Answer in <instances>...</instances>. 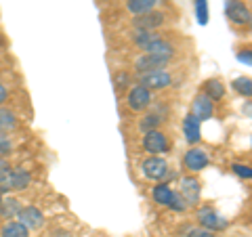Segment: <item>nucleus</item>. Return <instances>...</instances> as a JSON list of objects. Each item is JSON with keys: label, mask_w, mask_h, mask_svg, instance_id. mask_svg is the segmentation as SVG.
Returning a JSON list of instances; mask_svg holds the SVG:
<instances>
[{"label": "nucleus", "mask_w": 252, "mask_h": 237, "mask_svg": "<svg viewBox=\"0 0 252 237\" xmlns=\"http://www.w3.org/2000/svg\"><path fill=\"white\" fill-rule=\"evenodd\" d=\"M166 65H168V61H164L160 57H154V55H147V53H143L135 61L137 74H149V72H156V69H164Z\"/></svg>", "instance_id": "4468645a"}, {"label": "nucleus", "mask_w": 252, "mask_h": 237, "mask_svg": "<svg viewBox=\"0 0 252 237\" xmlns=\"http://www.w3.org/2000/svg\"><path fill=\"white\" fill-rule=\"evenodd\" d=\"M225 15L233 26H248L252 11L244 0H227L225 2Z\"/></svg>", "instance_id": "39448f33"}, {"label": "nucleus", "mask_w": 252, "mask_h": 237, "mask_svg": "<svg viewBox=\"0 0 252 237\" xmlns=\"http://www.w3.org/2000/svg\"><path fill=\"white\" fill-rule=\"evenodd\" d=\"M130 86V74L126 72V69H120V72L114 74V89L116 92H122Z\"/></svg>", "instance_id": "393cba45"}, {"label": "nucleus", "mask_w": 252, "mask_h": 237, "mask_svg": "<svg viewBox=\"0 0 252 237\" xmlns=\"http://www.w3.org/2000/svg\"><path fill=\"white\" fill-rule=\"evenodd\" d=\"M154 103V97H152V90H147L145 86L141 84H135L130 86L128 94H126V107L130 109V112H145V109Z\"/></svg>", "instance_id": "20e7f679"}, {"label": "nucleus", "mask_w": 252, "mask_h": 237, "mask_svg": "<svg viewBox=\"0 0 252 237\" xmlns=\"http://www.w3.org/2000/svg\"><path fill=\"white\" fill-rule=\"evenodd\" d=\"M17 218H19V223H23L30 229V231H36V229L44 227V214H42V210L36 208V206H23Z\"/></svg>", "instance_id": "f8f14e48"}, {"label": "nucleus", "mask_w": 252, "mask_h": 237, "mask_svg": "<svg viewBox=\"0 0 252 237\" xmlns=\"http://www.w3.org/2000/svg\"><path fill=\"white\" fill-rule=\"evenodd\" d=\"M231 89L238 94H242L244 99H250L252 97V78H248V76L235 78V80L231 82Z\"/></svg>", "instance_id": "5701e85b"}, {"label": "nucleus", "mask_w": 252, "mask_h": 237, "mask_svg": "<svg viewBox=\"0 0 252 237\" xmlns=\"http://www.w3.org/2000/svg\"><path fill=\"white\" fill-rule=\"evenodd\" d=\"M160 34H156V31H147V30H135L132 31V42H135L141 51H145L149 44L156 42V40H160Z\"/></svg>", "instance_id": "412c9836"}, {"label": "nucleus", "mask_w": 252, "mask_h": 237, "mask_svg": "<svg viewBox=\"0 0 252 237\" xmlns=\"http://www.w3.org/2000/svg\"><path fill=\"white\" fill-rule=\"evenodd\" d=\"M21 208H23L21 200H17V197H13V195H4L2 202H0V220H13V218H17Z\"/></svg>", "instance_id": "2eb2a0df"}, {"label": "nucleus", "mask_w": 252, "mask_h": 237, "mask_svg": "<svg viewBox=\"0 0 252 237\" xmlns=\"http://www.w3.org/2000/svg\"><path fill=\"white\" fill-rule=\"evenodd\" d=\"M11 162H9V157H0V185H4V180L6 177H9V172H11Z\"/></svg>", "instance_id": "c756f323"}, {"label": "nucleus", "mask_w": 252, "mask_h": 237, "mask_svg": "<svg viewBox=\"0 0 252 237\" xmlns=\"http://www.w3.org/2000/svg\"><path fill=\"white\" fill-rule=\"evenodd\" d=\"M141 172L143 177L149 178V180H158V183H164V178L168 175V162L164 160L160 155H152V157H145L141 162Z\"/></svg>", "instance_id": "7ed1b4c3"}, {"label": "nucleus", "mask_w": 252, "mask_h": 237, "mask_svg": "<svg viewBox=\"0 0 252 237\" xmlns=\"http://www.w3.org/2000/svg\"><path fill=\"white\" fill-rule=\"evenodd\" d=\"M168 208L172 210V212H185L189 206L185 204V200L181 197V193L179 191H175L172 193V197H170V204H168Z\"/></svg>", "instance_id": "cd10ccee"}, {"label": "nucleus", "mask_w": 252, "mask_h": 237, "mask_svg": "<svg viewBox=\"0 0 252 237\" xmlns=\"http://www.w3.org/2000/svg\"><path fill=\"white\" fill-rule=\"evenodd\" d=\"M185 237H215V233L208 231V229H204V227H191L185 233Z\"/></svg>", "instance_id": "7c9ffc66"}, {"label": "nucleus", "mask_w": 252, "mask_h": 237, "mask_svg": "<svg viewBox=\"0 0 252 237\" xmlns=\"http://www.w3.org/2000/svg\"><path fill=\"white\" fill-rule=\"evenodd\" d=\"M172 189L168 183H158L154 189H152V197H154V202L156 204H160V206H166L168 208V204H170V197H172Z\"/></svg>", "instance_id": "4be33fe9"}, {"label": "nucleus", "mask_w": 252, "mask_h": 237, "mask_svg": "<svg viewBox=\"0 0 252 237\" xmlns=\"http://www.w3.org/2000/svg\"><path fill=\"white\" fill-rule=\"evenodd\" d=\"M147 55H154V57H160L164 61H170L172 57H175V46H172L168 40H164V38H160V40L152 42L145 49Z\"/></svg>", "instance_id": "f3484780"}, {"label": "nucleus", "mask_w": 252, "mask_h": 237, "mask_svg": "<svg viewBox=\"0 0 252 237\" xmlns=\"http://www.w3.org/2000/svg\"><path fill=\"white\" fill-rule=\"evenodd\" d=\"M2 197H4V195H2V193H0V202H2Z\"/></svg>", "instance_id": "f704fd0d"}, {"label": "nucleus", "mask_w": 252, "mask_h": 237, "mask_svg": "<svg viewBox=\"0 0 252 237\" xmlns=\"http://www.w3.org/2000/svg\"><path fill=\"white\" fill-rule=\"evenodd\" d=\"M208 164H210V157H208V153L204 151V149H200V147L187 149L185 155H183V166H185V170L191 172V175H193V172L204 170Z\"/></svg>", "instance_id": "6e6552de"}, {"label": "nucleus", "mask_w": 252, "mask_h": 237, "mask_svg": "<svg viewBox=\"0 0 252 237\" xmlns=\"http://www.w3.org/2000/svg\"><path fill=\"white\" fill-rule=\"evenodd\" d=\"M168 147H170V143H168V137L164 132H160V130L145 132V137H143V149H145L147 153H154V155L166 153Z\"/></svg>", "instance_id": "1a4fd4ad"}, {"label": "nucleus", "mask_w": 252, "mask_h": 237, "mask_svg": "<svg viewBox=\"0 0 252 237\" xmlns=\"http://www.w3.org/2000/svg\"><path fill=\"white\" fill-rule=\"evenodd\" d=\"M210 101H220L225 97V84L219 80V78H210V80L204 82V90H202Z\"/></svg>", "instance_id": "aec40b11"}, {"label": "nucleus", "mask_w": 252, "mask_h": 237, "mask_svg": "<svg viewBox=\"0 0 252 237\" xmlns=\"http://www.w3.org/2000/svg\"><path fill=\"white\" fill-rule=\"evenodd\" d=\"M158 2H160V0H128V2H126V11L132 13L135 17H139V15L156 11Z\"/></svg>", "instance_id": "6ab92c4d"}, {"label": "nucleus", "mask_w": 252, "mask_h": 237, "mask_svg": "<svg viewBox=\"0 0 252 237\" xmlns=\"http://www.w3.org/2000/svg\"><path fill=\"white\" fill-rule=\"evenodd\" d=\"M195 218H198L200 227L208 229V231H212V233H220V231H225V229L229 227V220H227L225 216H220L219 212L210 206V204H204V206H200Z\"/></svg>", "instance_id": "f257e3e1"}, {"label": "nucleus", "mask_w": 252, "mask_h": 237, "mask_svg": "<svg viewBox=\"0 0 252 237\" xmlns=\"http://www.w3.org/2000/svg\"><path fill=\"white\" fill-rule=\"evenodd\" d=\"M164 120H162V118L160 116H156V114H152V112H149L147 116H143V118H141V122H139V130L141 132H152V130H158V128H160V124H162Z\"/></svg>", "instance_id": "b1692460"}, {"label": "nucleus", "mask_w": 252, "mask_h": 237, "mask_svg": "<svg viewBox=\"0 0 252 237\" xmlns=\"http://www.w3.org/2000/svg\"><path fill=\"white\" fill-rule=\"evenodd\" d=\"M30 229L19 220H4L0 225V237H30Z\"/></svg>", "instance_id": "a211bd4d"}, {"label": "nucleus", "mask_w": 252, "mask_h": 237, "mask_svg": "<svg viewBox=\"0 0 252 237\" xmlns=\"http://www.w3.org/2000/svg\"><path fill=\"white\" fill-rule=\"evenodd\" d=\"M15 149L13 137H9L6 132H0V157H9Z\"/></svg>", "instance_id": "bb28decb"}, {"label": "nucleus", "mask_w": 252, "mask_h": 237, "mask_svg": "<svg viewBox=\"0 0 252 237\" xmlns=\"http://www.w3.org/2000/svg\"><path fill=\"white\" fill-rule=\"evenodd\" d=\"M164 23H166V17H164V13H160V11H152V13L139 15V17L132 19L135 30H147V31H156L158 28H162Z\"/></svg>", "instance_id": "9d476101"}, {"label": "nucleus", "mask_w": 252, "mask_h": 237, "mask_svg": "<svg viewBox=\"0 0 252 237\" xmlns=\"http://www.w3.org/2000/svg\"><path fill=\"white\" fill-rule=\"evenodd\" d=\"M191 114L198 118V120H210L212 116H215V101H210L206 94L200 92L195 94L193 101H191Z\"/></svg>", "instance_id": "9b49d317"}, {"label": "nucleus", "mask_w": 252, "mask_h": 237, "mask_svg": "<svg viewBox=\"0 0 252 237\" xmlns=\"http://www.w3.org/2000/svg\"><path fill=\"white\" fill-rule=\"evenodd\" d=\"M30 185H32V172L17 166V168H11L4 185H0V193L9 195L11 191H26Z\"/></svg>", "instance_id": "f03ea898"}, {"label": "nucleus", "mask_w": 252, "mask_h": 237, "mask_svg": "<svg viewBox=\"0 0 252 237\" xmlns=\"http://www.w3.org/2000/svg\"><path fill=\"white\" fill-rule=\"evenodd\" d=\"M179 193L185 200L187 206H195V204L200 202V195H202V183L193 175L191 177H183V178H181Z\"/></svg>", "instance_id": "0eeeda50"}, {"label": "nucleus", "mask_w": 252, "mask_h": 237, "mask_svg": "<svg viewBox=\"0 0 252 237\" xmlns=\"http://www.w3.org/2000/svg\"><path fill=\"white\" fill-rule=\"evenodd\" d=\"M233 175H238L240 178H252V166H246V164H233L231 166Z\"/></svg>", "instance_id": "c85d7f7f"}, {"label": "nucleus", "mask_w": 252, "mask_h": 237, "mask_svg": "<svg viewBox=\"0 0 252 237\" xmlns=\"http://www.w3.org/2000/svg\"><path fill=\"white\" fill-rule=\"evenodd\" d=\"M238 61H242V63H246V65H252V49H242V51H238Z\"/></svg>", "instance_id": "2f4dec72"}, {"label": "nucleus", "mask_w": 252, "mask_h": 237, "mask_svg": "<svg viewBox=\"0 0 252 237\" xmlns=\"http://www.w3.org/2000/svg\"><path fill=\"white\" fill-rule=\"evenodd\" d=\"M4 49V38H2V34H0V51Z\"/></svg>", "instance_id": "72a5a7b5"}, {"label": "nucleus", "mask_w": 252, "mask_h": 237, "mask_svg": "<svg viewBox=\"0 0 252 237\" xmlns=\"http://www.w3.org/2000/svg\"><path fill=\"white\" fill-rule=\"evenodd\" d=\"M139 84L145 86L147 90H164L172 84V76L166 69H156L149 74H139Z\"/></svg>", "instance_id": "423d86ee"}, {"label": "nucleus", "mask_w": 252, "mask_h": 237, "mask_svg": "<svg viewBox=\"0 0 252 237\" xmlns=\"http://www.w3.org/2000/svg\"><path fill=\"white\" fill-rule=\"evenodd\" d=\"M193 9H195V19L200 26L208 23V2L206 0H193Z\"/></svg>", "instance_id": "a878e982"}, {"label": "nucleus", "mask_w": 252, "mask_h": 237, "mask_svg": "<svg viewBox=\"0 0 252 237\" xmlns=\"http://www.w3.org/2000/svg\"><path fill=\"white\" fill-rule=\"evenodd\" d=\"M200 120L195 118L193 114H187L185 120H183V134H185V141L189 145H198L202 141V128H200Z\"/></svg>", "instance_id": "ddd939ff"}, {"label": "nucleus", "mask_w": 252, "mask_h": 237, "mask_svg": "<svg viewBox=\"0 0 252 237\" xmlns=\"http://www.w3.org/2000/svg\"><path fill=\"white\" fill-rule=\"evenodd\" d=\"M19 128V118L9 105H0V132L11 134Z\"/></svg>", "instance_id": "dca6fc26"}, {"label": "nucleus", "mask_w": 252, "mask_h": 237, "mask_svg": "<svg viewBox=\"0 0 252 237\" xmlns=\"http://www.w3.org/2000/svg\"><path fill=\"white\" fill-rule=\"evenodd\" d=\"M9 86H6L4 82H0V105H4L6 101H9Z\"/></svg>", "instance_id": "473e14b6"}]
</instances>
